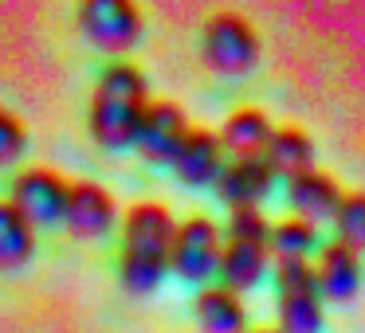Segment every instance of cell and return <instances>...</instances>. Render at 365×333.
I'll return each instance as SVG.
<instances>
[{
	"instance_id": "obj_13",
	"label": "cell",
	"mask_w": 365,
	"mask_h": 333,
	"mask_svg": "<svg viewBox=\"0 0 365 333\" xmlns=\"http://www.w3.org/2000/svg\"><path fill=\"white\" fill-rule=\"evenodd\" d=\"M283 192H287V208H291V216L314 223V228L326 223V220H334L341 196H346V192L338 189V181H334L330 173H322V169H307V173L283 181Z\"/></svg>"
},
{
	"instance_id": "obj_12",
	"label": "cell",
	"mask_w": 365,
	"mask_h": 333,
	"mask_svg": "<svg viewBox=\"0 0 365 333\" xmlns=\"http://www.w3.org/2000/svg\"><path fill=\"white\" fill-rule=\"evenodd\" d=\"M224 161H228V153H224L220 137L205 126H192L189 134H185V142H181V149H177V157L169 169H173L177 181L189 184V189H212L220 169H224Z\"/></svg>"
},
{
	"instance_id": "obj_9",
	"label": "cell",
	"mask_w": 365,
	"mask_h": 333,
	"mask_svg": "<svg viewBox=\"0 0 365 333\" xmlns=\"http://www.w3.org/2000/svg\"><path fill=\"white\" fill-rule=\"evenodd\" d=\"M63 223L75 239H103L118 228V200L98 181H71L67 184Z\"/></svg>"
},
{
	"instance_id": "obj_2",
	"label": "cell",
	"mask_w": 365,
	"mask_h": 333,
	"mask_svg": "<svg viewBox=\"0 0 365 333\" xmlns=\"http://www.w3.org/2000/svg\"><path fill=\"white\" fill-rule=\"evenodd\" d=\"M150 106V83L142 67L130 59H114L98 71L95 95H91V114L87 130L103 149H134V134L142 126V114Z\"/></svg>"
},
{
	"instance_id": "obj_4",
	"label": "cell",
	"mask_w": 365,
	"mask_h": 333,
	"mask_svg": "<svg viewBox=\"0 0 365 333\" xmlns=\"http://www.w3.org/2000/svg\"><path fill=\"white\" fill-rule=\"evenodd\" d=\"M275 278V310H279V333H322V317H326V302L318 294L314 282V263H275L271 267Z\"/></svg>"
},
{
	"instance_id": "obj_17",
	"label": "cell",
	"mask_w": 365,
	"mask_h": 333,
	"mask_svg": "<svg viewBox=\"0 0 365 333\" xmlns=\"http://www.w3.org/2000/svg\"><path fill=\"white\" fill-rule=\"evenodd\" d=\"M263 161L271 165V173H275V176L291 181V176L314 169V142H310V134H307V130H299V126H279L275 134H271V142H267Z\"/></svg>"
},
{
	"instance_id": "obj_21",
	"label": "cell",
	"mask_w": 365,
	"mask_h": 333,
	"mask_svg": "<svg viewBox=\"0 0 365 333\" xmlns=\"http://www.w3.org/2000/svg\"><path fill=\"white\" fill-rule=\"evenodd\" d=\"M24 149H28L24 122H20L12 110H4V106H0V169L16 165V161L24 157Z\"/></svg>"
},
{
	"instance_id": "obj_15",
	"label": "cell",
	"mask_w": 365,
	"mask_h": 333,
	"mask_svg": "<svg viewBox=\"0 0 365 333\" xmlns=\"http://www.w3.org/2000/svg\"><path fill=\"white\" fill-rule=\"evenodd\" d=\"M271 134H275V126H271V118L259 106H240V110H232L228 118H224V126L216 137H220L228 157H263Z\"/></svg>"
},
{
	"instance_id": "obj_18",
	"label": "cell",
	"mask_w": 365,
	"mask_h": 333,
	"mask_svg": "<svg viewBox=\"0 0 365 333\" xmlns=\"http://www.w3.org/2000/svg\"><path fill=\"white\" fill-rule=\"evenodd\" d=\"M36 255V228L9 204L0 200V270H20Z\"/></svg>"
},
{
	"instance_id": "obj_11",
	"label": "cell",
	"mask_w": 365,
	"mask_h": 333,
	"mask_svg": "<svg viewBox=\"0 0 365 333\" xmlns=\"http://www.w3.org/2000/svg\"><path fill=\"white\" fill-rule=\"evenodd\" d=\"M314 282H318L322 302H334V306L354 302L361 294V255L349 251L338 239L322 243L314 255Z\"/></svg>"
},
{
	"instance_id": "obj_3",
	"label": "cell",
	"mask_w": 365,
	"mask_h": 333,
	"mask_svg": "<svg viewBox=\"0 0 365 333\" xmlns=\"http://www.w3.org/2000/svg\"><path fill=\"white\" fill-rule=\"evenodd\" d=\"M259 56H263L259 32L240 12H216L200 28V59L220 79H244V75H252Z\"/></svg>"
},
{
	"instance_id": "obj_7",
	"label": "cell",
	"mask_w": 365,
	"mask_h": 333,
	"mask_svg": "<svg viewBox=\"0 0 365 333\" xmlns=\"http://www.w3.org/2000/svg\"><path fill=\"white\" fill-rule=\"evenodd\" d=\"M9 204L24 216L32 228H56L63 223V208H67V181L56 169H24V173L12 181Z\"/></svg>"
},
{
	"instance_id": "obj_14",
	"label": "cell",
	"mask_w": 365,
	"mask_h": 333,
	"mask_svg": "<svg viewBox=\"0 0 365 333\" xmlns=\"http://www.w3.org/2000/svg\"><path fill=\"white\" fill-rule=\"evenodd\" d=\"M267 263H271V251H267V239H228L224 236V251H220V278L224 290L232 294H247L263 282L267 275Z\"/></svg>"
},
{
	"instance_id": "obj_23",
	"label": "cell",
	"mask_w": 365,
	"mask_h": 333,
	"mask_svg": "<svg viewBox=\"0 0 365 333\" xmlns=\"http://www.w3.org/2000/svg\"><path fill=\"white\" fill-rule=\"evenodd\" d=\"M247 333H279V329H271V325H263V329H247Z\"/></svg>"
},
{
	"instance_id": "obj_22",
	"label": "cell",
	"mask_w": 365,
	"mask_h": 333,
	"mask_svg": "<svg viewBox=\"0 0 365 333\" xmlns=\"http://www.w3.org/2000/svg\"><path fill=\"white\" fill-rule=\"evenodd\" d=\"M224 236L228 239H267L271 223H267V216H263V208H236V212H228Z\"/></svg>"
},
{
	"instance_id": "obj_10",
	"label": "cell",
	"mask_w": 365,
	"mask_h": 333,
	"mask_svg": "<svg viewBox=\"0 0 365 333\" xmlns=\"http://www.w3.org/2000/svg\"><path fill=\"white\" fill-rule=\"evenodd\" d=\"M275 181L279 176L271 173V165L263 157H228L212 192L220 204H228V212H236V208H259L271 196Z\"/></svg>"
},
{
	"instance_id": "obj_5",
	"label": "cell",
	"mask_w": 365,
	"mask_h": 333,
	"mask_svg": "<svg viewBox=\"0 0 365 333\" xmlns=\"http://www.w3.org/2000/svg\"><path fill=\"white\" fill-rule=\"evenodd\" d=\"M220 251H224V231L208 216H189L177 223L173 247H169V270L192 286H208L220 270Z\"/></svg>"
},
{
	"instance_id": "obj_19",
	"label": "cell",
	"mask_w": 365,
	"mask_h": 333,
	"mask_svg": "<svg viewBox=\"0 0 365 333\" xmlns=\"http://www.w3.org/2000/svg\"><path fill=\"white\" fill-rule=\"evenodd\" d=\"M318 247H322V236H318L314 223L299 220V216H287V220L271 223L267 251L275 263H291V259L310 263V255H318Z\"/></svg>"
},
{
	"instance_id": "obj_16",
	"label": "cell",
	"mask_w": 365,
	"mask_h": 333,
	"mask_svg": "<svg viewBox=\"0 0 365 333\" xmlns=\"http://www.w3.org/2000/svg\"><path fill=\"white\" fill-rule=\"evenodd\" d=\"M192 317H197L200 333H247V310L244 298L224 290L220 282H208L192 298Z\"/></svg>"
},
{
	"instance_id": "obj_6",
	"label": "cell",
	"mask_w": 365,
	"mask_h": 333,
	"mask_svg": "<svg viewBox=\"0 0 365 333\" xmlns=\"http://www.w3.org/2000/svg\"><path fill=\"white\" fill-rule=\"evenodd\" d=\"M79 32L91 48L122 56L142 40V9L130 0H87L79 4Z\"/></svg>"
},
{
	"instance_id": "obj_8",
	"label": "cell",
	"mask_w": 365,
	"mask_h": 333,
	"mask_svg": "<svg viewBox=\"0 0 365 333\" xmlns=\"http://www.w3.org/2000/svg\"><path fill=\"white\" fill-rule=\"evenodd\" d=\"M189 114L181 110L177 102L161 98V102H150L142 114V126L134 134V149L142 161L150 165H173L177 149H181L185 134H189Z\"/></svg>"
},
{
	"instance_id": "obj_20",
	"label": "cell",
	"mask_w": 365,
	"mask_h": 333,
	"mask_svg": "<svg viewBox=\"0 0 365 333\" xmlns=\"http://www.w3.org/2000/svg\"><path fill=\"white\" fill-rule=\"evenodd\" d=\"M330 223H334V239L338 243L365 255V192H346Z\"/></svg>"
},
{
	"instance_id": "obj_1",
	"label": "cell",
	"mask_w": 365,
	"mask_h": 333,
	"mask_svg": "<svg viewBox=\"0 0 365 333\" xmlns=\"http://www.w3.org/2000/svg\"><path fill=\"white\" fill-rule=\"evenodd\" d=\"M177 220L165 204L142 200L122 216V255L118 282L134 298H150L169 275V247H173Z\"/></svg>"
}]
</instances>
